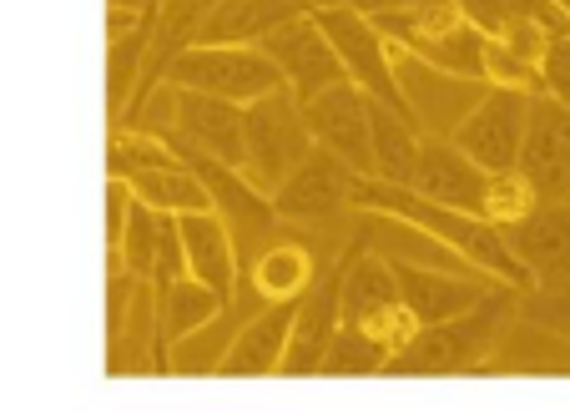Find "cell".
I'll list each match as a JSON object with an SVG mask.
<instances>
[{
  "label": "cell",
  "mask_w": 570,
  "mask_h": 414,
  "mask_svg": "<svg viewBox=\"0 0 570 414\" xmlns=\"http://www.w3.org/2000/svg\"><path fill=\"white\" fill-rule=\"evenodd\" d=\"M515 314H520V288L495 284L464 314L440 318V324H420V334L404 349L389 354L384 374H414V379H430V374H480Z\"/></svg>",
  "instance_id": "1"
},
{
  "label": "cell",
  "mask_w": 570,
  "mask_h": 414,
  "mask_svg": "<svg viewBox=\"0 0 570 414\" xmlns=\"http://www.w3.org/2000/svg\"><path fill=\"white\" fill-rule=\"evenodd\" d=\"M308 152L313 137L303 121V101L288 87H273L268 97L243 107V177H248V187L273 197Z\"/></svg>",
  "instance_id": "2"
},
{
  "label": "cell",
  "mask_w": 570,
  "mask_h": 414,
  "mask_svg": "<svg viewBox=\"0 0 570 414\" xmlns=\"http://www.w3.org/2000/svg\"><path fill=\"white\" fill-rule=\"evenodd\" d=\"M354 183L358 172H348L334 152L313 147L298 167L288 172V183L268 197L273 218L283 228H303V233H338L354 223Z\"/></svg>",
  "instance_id": "3"
},
{
  "label": "cell",
  "mask_w": 570,
  "mask_h": 414,
  "mask_svg": "<svg viewBox=\"0 0 570 414\" xmlns=\"http://www.w3.org/2000/svg\"><path fill=\"white\" fill-rule=\"evenodd\" d=\"M161 81L173 87H187V91H207V97H223V101H248L268 97L273 87H283L278 66L258 51V46H187L183 56L167 61Z\"/></svg>",
  "instance_id": "4"
},
{
  "label": "cell",
  "mask_w": 570,
  "mask_h": 414,
  "mask_svg": "<svg viewBox=\"0 0 570 414\" xmlns=\"http://www.w3.org/2000/svg\"><path fill=\"white\" fill-rule=\"evenodd\" d=\"M313 21L323 26L338 66H344V77L354 81L364 97H374V101H384V107L410 117V107L399 97L394 66H389V41L379 36V26L368 21V11H354V6H323V11H313ZM414 127H420V121H414Z\"/></svg>",
  "instance_id": "5"
},
{
  "label": "cell",
  "mask_w": 570,
  "mask_h": 414,
  "mask_svg": "<svg viewBox=\"0 0 570 414\" xmlns=\"http://www.w3.org/2000/svg\"><path fill=\"white\" fill-rule=\"evenodd\" d=\"M389 66H394L399 97H404L410 117L420 121V131H430V137H450V131L464 121V111L484 97V81L450 77V71L420 61V56H410L394 41H389Z\"/></svg>",
  "instance_id": "6"
},
{
  "label": "cell",
  "mask_w": 570,
  "mask_h": 414,
  "mask_svg": "<svg viewBox=\"0 0 570 414\" xmlns=\"http://www.w3.org/2000/svg\"><path fill=\"white\" fill-rule=\"evenodd\" d=\"M525 117H530V91L484 87V97L450 131V142L470 162H480L484 172H505V167H515L520 142H525Z\"/></svg>",
  "instance_id": "7"
},
{
  "label": "cell",
  "mask_w": 570,
  "mask_h": 414,
  "mask_svg": "<svg viewBox=\"0 0 570 414\" xmlns=\"http://www.w3.org/2000/svg\"><path fill=\"white\" fill-rule=\"evenodd\" d=\"M303 121H308L313 147L334 152L348 172L374 177V152H368V97L354 81H328L323 91L303 97Z\"/></svg>",
  "instance_id": "8"
},
{
  "label": "cell",
  "mask_w": 570,
  "mask_h": 414,
  "mask_svg": "<svg viewBox=\"0 0 570 414\" xmlns=\"http://www.w3.org/2000/svg\"><path fill=\"white\" fill-rule=\"evenodd\" d=\"M500 238L530 273V288H570V197H535V207L505 223Z\"/></svg>",
  "instance_id": "9"
},
{
  "label": "cell",
  "mask_w": 570,
  "mask_h": 414,
  "mask_svg": "<svg viewBox=\"0 0 570 414\" xmlns=\"http://www.w3.org/2000/svg\"><path fill=\"white\" fill-rule=\"evenodd\" d=\"M167 142L183 147V152H203V157H213V162L243 172V107H237V101H223V97H207V91L177 87Z\"/></svg>",
  "instance_id": "10"
},
{
  "label": "cell",
  "mask_w": 570,
  "mask_h": 414,
  "mask_svg": "<svg viewBox=\"0 0 570 414\" xmlns=\"http://www.w3.org/2000/svg\"><path fill=\"white\" fill-rule=\"evenodd\" d=\"M258 51L278 66L283 87H288L298 101L313 97V91H323L328 81H344V66H338V56H334V46H328V36H323V26L313 21V11L273 26V31L258 41Z\"/></svg>",
  "instance_id": "11"
},
{
  "label": "cell",
  "mask_w": 570,
  "mask_h": 414,
  "mask_svg": "<svg viewBox=\"0 0 570 414\" xmlns=\"http://www.w3.org/2000/svg\"><path fill=\"white\" fill-rule=\"evenodd\" d=\"M515 167L535 187V197H570V107H560L546 91L530 97L525 142H520Z\"/></svg>",
  "instance_id": "12"
},
{
  "label": "cell",
  "mask_w": 570,
  "mask_h": 414,
  "mask_svg": "<svg viewBox=\"0 0 570 414\" xmlns=\"http://www.w3.org/2000/svg\"><path fill=\"white\" fill-rule=\"evenodd\" d=\"M293 308H298V298H278V304H263L253 318H243L233 328V338H227L223 359L213 364L217 379H263V374H278L283 344H288V328H293Z\"/></svg>",
  "instance_id": "13"
},
{
  "label": "cell",
  "mask_w": 570,
  "mask_h": 414,
  "mask_svg": "<svg viewBox=\"0 0 570 414\" xmlns=\"http://www.w3.org/2000/svg\"><path fill=\"white\" fill-rule=\"evenodd\" d=\"M389 268H394L404 308L420 324H440V318L464 314L495 288V278H484V273H450V268H424V263H389Z\"/></svg>",
  "instance_id": "14"
},
{
  "label": "cell",
  "mask_w": 570,
  "mask_h": 414,
  "mask_svg": "<svg viewBox=\"0 0 570 414\" xmlns=\"http://www.w3.org/2000/svg\"><path fill=\"white\" fill-rule=\"evenodd\" d=\"M338 328V263L328 273H313V284L303 288L298 308H293V328H288V344H283V359L278 374H318V359L328 349V338Z\"/></svg>",
  "instance_id": "15"
},
{
  "label": "cell",
  "mask_w": 570,
  "mask_h": 414,
  "mask_svg": "<svg viewBox=\"0 0 570 414\" xmlns=\"http://www.w3.org/2000/svg\"><path fill=\"white\" fill-rule=\"evenodd\" d=\"M484 183H490V172H484L480 162H470V157H464L450 137H430V131H424L420 167H414V183H410L414 193L430 197V203L460 207V213H474V218H480Z\"/></svg>",
  "instance_id": "16"
},
{
  "label": "cell",
  "mask_w": 570,
  "mask_h": 414,
  "mask_svg": "<svg viewBox=\"0 0 570 414\" xmlns=\"http://www.w3.org/2000/svg\"><path fill=\"white\" fill-rule=\"evenodd\" d=\"M177 233H183V258H187V273H193L197 284H207L223 304L237 298V248H233V233L227 223L217 218L213 207L207 213H177Z\"/></svg>",
  "instance_id": "17"
},
{
  "label": "cell",
  "mask_w": 570,
  "mask_h": 414,
  "mask_svg": "<svg viewBox=\"0 0 570 414\" xmlns=\"http://www.w3.org/2000/svg\"><path fill=\"white\" fill-rule=\"evenodd\" d=\"M213 6H217V0H157V6H151L147 51H141V71H137V87H131L127 111L137 107L151 87H157L161 71H167V61H173V56H183L187 46H193L197 26L207 21V11H213Z\"/></svg>",
  "instance_id": "18"
},
{
  "label": "cell",
  "mask_w": 570,
  "mask_h": 414,
  "mask_svg": "<svg viewBox=\"0 0 570 414\" xmlns=\"http://www.w3.org/2000/svg\"><path fill=\"white\" fill-rule=\"evenodd\" d=\"M303 0H217L207 21L197 26L193 46H258L273 26L303 16Z\"/></svg>",
  "instance_id": "19"
},
{
  "label": "cell",
  "mask_w": 570,
  "mask_h": 414,
  "mask_svg": "<svg viewBox=\"0 0 570 414\" xmlns=\"http://www.w3.org/2000/svg\"><path fill=\"white\" fill-rule=\"evenodd\" d=\"M420 142H424V131L414 127V117H404V111L368 97V152H374L379 183L410 187L414 167H420Z\"/></svg>",
  "instance_id": "20"
},
{
  "label": "cell",
  "mask_w": 570,
  "mask_h": 414,
  "mask_svg": "<svg viewBox=\"0 0 570 414\" xmlns=\"http://www.w3.org/2000/svg\"><path fill=\"white\" fill-rule=\"evenodd\" d=\"M151 298H157V349H161V364H167V349H173V344H183L187 334L207 328L227 308L213 288L197 284L193 273H183V278H173V284L151 288Z\"/></svg>",
  "instance_id": "21"
},
{
  "label": "cell",
  "mask_w": 570,
  "mask_h": 414,
  "mask_svg": "<svg viewBox=\"0 0 570 414\" xmlns=\"http://www.w3.org/2000/svg\"><path fill=\"white\" fill-rule=\"evenodd\" d=\"M313 253L303 243H268V248L253 258V294L263 304H278V298H303V288L313 284Z\"/></svg>",
  "instance_id": "22"
},
{
  "label": "cell",
  "mask_w": 570,
  "mask_h": 414,
  "mask_svg": "<svg viewBox=\"0 0 570 414\" xmlns=\"http://www.w3.org/2000/svg\"><path fill=\"white\" fill-rule=\"evenodd\" d=\"M384 364H389L384 344H379L364 324L338 318L334 338H328V349H323V359H318V374H328V379H358V374H384Z\"/></svg>",
  "instance_id": "23"
},
{
  "label": "cell",
  "mask_w": 570,
  "mask_h": 414,
  "mask_svg": "<svg viewBox=\"0 0 570 414\" xmlns=\"http://www.w3.org/2000/svg\"><path fill=\"white\" fill-rule=\"evenodd\" d=\"M157 207L137 203L131 197L127 207V228H121V243L111 253V268H127L131 278H151V253H157Z\"/></svg>",
  "instance_id": "24"
},
{
  "label": "cell",
  "mask_w": 570,
  "mask_h": 414,
  "mask_svg": "<svg viewBox=\"0 0 570 414\" xmlns=\"http://www.w3.org/2000/svg\"><path fill=\"white\" fill-rule=\"evenodd\" d=\"M530 207H535V187L525 183V172H520V167L490 172V183H484V207H480V218H490L495 228H505V223L525 218Z\"/></svg>",
  "instance_id": "25"
},
{
  "label": "cell",
  "mask_w": 570,
  "mask_h": 414,
  "mask_svg": "<svg viewBox=\"0 0 570 414\" xmlns=\"http://www.w3.org/2000/svg\"><path fill=\"white\" fill-rule=\"evenodd\" d=\"M480 81H484V87H510V91H530V97H535V91H540V66L520 61L515 51H505L500 41H490V36H484V46H480Z\"/></svg>",
  "instance_id": "26"
},
{
  "label": "cell",
  "mask_w": 570,
  "mask_h": 414,
  "mask_svg": "<svg viewBox=\"0 0 570 414\" xmlns=\"http://www.w3.org/2000/svg\"><path fill=\"white\" fill-rule=\"evenodd\" d=\"M520 318L556 334L570 349V288H525L520 294Z\"/></svg>",
  "instance_id": "27"
},
{
  "label": "cell",
  "mask_w": 570,
  "mask_h": 414,
  "mask_svg": "<svg viewBox=\"0 0 570 414\" xmlns=\"http://www.w3.org/2000/svg\"><path fill=\"white\" fill-rule=\"evenodd\" d=\"M187 273V258H183V233H177V213H161L157 218V253H151V288L173 284Z\"/></svg>",
  "instance_id": "28"
},
{
  "label": "cell",
  "mask_w": 570,
  "mask_h": 414,
  "mask_svg": "<svg viewBox=\"0 0 570 414\" xmlns=\"http://www.w3.org/2000/svg\"><path fill=\"white\" fill-rule=\"evenodd\" d=\"M364 328L379 338V344H384L389 354H399L414 334H420V318H414L410 308H404V298H394V304H384L379 314H368V318H364Z\"/></svg>",
  "instance_id": "29"
},
{
  "label": "cell",
  "mask_w": 570,
  "mask_h": 414,
  "mask_svg": "<svg viewBox=\"0 0 570 414\" xmlns=\"http://www.w3.org/2000/svg\"><path fill=\"white\" fill-rule=\"evenodd\" d=\"M540 91L556 97L560 107H570V31L550 36L546 56H540Z\"/></svg>",
  "instance_id": "30"
},
{
  "label": "cell",
  "mask_w": 570,
  "mask_h": 414,
  "mask_svg": "<svg viewBox=\"0 0 570 414\" xmlns=\"http://www.w3.org/2000/svg\"><path fill=\"white\" fill-rule=\"evenodd\" d=\"M308 11H323V6H354V11H384V6H394V0H303Z\"/></svg>",
  "instance_id": "31"
},
{
  "label": "cell",
  "mask_w": 570,
  "mask_h": 414,
  "mask_svg": "<svg viewBox=\"0 0 570 414\" xmlns=\"http://www.w3.org/2000/svg\"><path fill=\"white\" fill-rule=\"evenodd\" d=\"M107 6H121V11H151L157 0H107Z\"/></svg>",
  "instance_id": "32"
},
{
  "label": "cell",
  "mask_w": 570,
  "mask_h": 414,
  "mask_svg": "<svg viewBox=\"0 0 570 414\" xmlns=\"http://www.w3.org/2000/svg\"><path fill=\"white\" fill-rule=\"evenodd\" d=\"M556 6H566V11H570V0H556Z\"/></svg>",
  "instance_id": "33"
}]
</instances>
